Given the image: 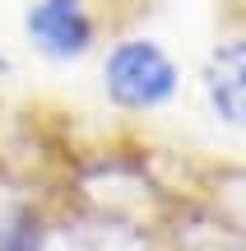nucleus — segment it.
Wrapping results in <instances>:
<instances>
[{
  "label": "nucleus",
  "instance_id": "f03ea898",
  "mask_svg": "<svg viewBox=\"0 0 246 251\" xmlns=\"http://www.w3.org/2000/svg\"><path fill=\"white\" fill-rule=\"evenodd\" d=\"M23 33L46 61H79L93 51V14L84 0H33Z\"/></svg>",
  "mask_w": 246,
  "mask_h": 251
},
{
  "label": "nucleus",
  "instance_id": "20e7f679",
  "mask_svg": "<svg viewBox=\"0 0 246 251\" xmlns=\"http://www.w3.org/2000/svg\"><path fill=\"white\" fill-rule=\"evenodd\" d=\"M9 70H14V65H9V56H5V51H0V79H5V75H9Z\"/></svg>",
  "mask_w": 246,
  "mask_h": 251
},
{
  "label": "nucleus",
  "instance_id": "7ed1b4c3",
  "mask_svg": "<svg viewBox=\"0 0 246 251\" xmlns=\"http://www.w3.org/2000/svg\"><path fill=\"white\" fill-rule=\"evenodd\" d=\"M204 102H209L214 121L246 130V37H228L214 47L204 61Z\"/></svg>",
  "mask_w": 246,
  "mask_h": 251
},
{
  "label": "nucleus",
  "instance_id": "f257e3e1",
  "mask_svg": "<svg viewBox=\"0 0 246 251\" xmlns=\"http://www.w3.org/2000/svg\"><path fill=\"white\" fill-rule=\"evenodd\" d=\"M102 89L121 112H154L167 107L181 89V65L154 42V37H130L116 42L102 61Z\"/></svg>",
  "mask_w": 246,
  "mask_h": 251
}]
</instances>
